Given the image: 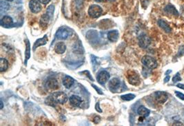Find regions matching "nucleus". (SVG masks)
<instances>
[{
    "label": "nucleus",
    "instance_id": "obj_18",
    "mask_svg": "<svg viewBox=\"0 0 184 126\" xmlns=\"http://www.w3.org/2000/svg\"><path fill=\"white\" fill-rule=\"evenodd\" d=\"M137 113H138V114L140 115L141 117L145 118V117H147L149 116L150 111L148 109L145 108L144 106H141L139 107V108H138Z\"/></svg>",
    "mask_w": 184,
    "mask_h": 126
},
{
    "label": "nucleus",
    "instance_id": "obj_8",
    "mask_svg": "<svg viewBox=\"0 0 184 126\" xmlns=\"http://www.w3.org/2000/svg\"><path fill=\"white\" fill-rule=\"evenodd\" d=\"M155 98L159 103H164L168 99V95L165 92H156L155 93Z\"/></svg>",
    "mask_w": 184,
    "mask_h": 126
},
{
    "label": "nucleus",
    "instance_id": "obj_28",
    "mask_svg": "<svg viewBox=\"0 0 184 126\" xmlns=\"http://www.w3.org/2000/svg\"><path fill=\"white\" fill-rule=\"evenodd\" d=\"M175 93L176 96H177L178 98H179L180 99H181V100L184 101V95L183 93H181L180 92H178V91H175Z\"/></svg>",
    "mask_w": 184,
    "mask_h": 126
},
{
    "label": "nucleus",
    "instance_id": "obj_23",
    "mask_svg": "<svg viewBox=\"0 0 184 126\" xmlns=\"http://www.w3.org/2000/svg\"><path fill=\"white\" fill-rule=\"evenodd\" d=\"M121 98L124 101H131L135 98V95H132V94H128V95H122L121 96Z\"/></svg>",
    "mask_w": 184,
    "mask_h": 126
},
{
    "label": "nucleus",
    "instance_id": "obj_17",
    "mask_svg": "<svg viewBox=\"0 0 184 126\" xmlns=\"http://www.w3.org/2000/svg\"><path fill=\"white\" fill-rule=\"evenodd\" d=\"M46 86L50 90H56L59 87L57 81L55 78H50L46 82Z\"/></svg>",
    "mask_w": 184,
    "mask_h": 126
},
{
    "label": "nucleus",
    "instance_id": "obj_5",
    "mask_svg": "<svg viewBox=\"0 0 184 126\" xmlns=\"http://www.w3.org/2000/svg\"><path fill=\"white\" fill-rule=\"evenodd\" d=\"M102 9L98 5L93 4L88 9V15L92 18H98L102 14Z\"/></svg>",
    "mask_w": 184,
    "mask_h": 126
},
{
    "label": "nucleus",
    "instance_id": "obj_34",
    "mask_svg": "<svg viewBox=\"0 0 184 126\" xmlns=\"http://www.w3.org/2000/svg\"><path fill=\"white\" fill-rule=\"evenodd\" d=\"M169 79H170V77L168 76V75H167V76L166 77V78L164 79V83H166V82H168V81H169Z\"/></svg>",
    "mask_w": 184,
    "mask_h": 126
},
{
    "label": "nucleus",
    "instance_id": "obj_1",
    "mask_svg": "<svg viewBox=\"0 0 184 126\" xmlns=\"http://www.w3.org/2000/svg\"><path fill=\"white\" fill-rule=\"evenodd\" d=\"M72 34V30L67 26H62L57 31L55 37L57 39L64 40L68 38Z\"/></svg>",
    "mask_w": 184,
    "mask_h": 126
},
{
    "label": "nucleus",
    "instance_id": "obj_22",
    "mask_svg": "<svg viewBox=\"0 0 184 126\" xmlns=\"http://www.w3.org/2000/svg\"><path fill=\"white\" fill-rule=\"evenodd\" d=\"M9 68V62L6 59L1 58L0 59V72H3L6 71Z\"/></svg>",
    "mask_w": 184,
    "mask_h": 126
},
{
    "label": "nucleus",
    "instance_id": "obj_3",
    "mask_svg": "<svg viewBox=\"0 0 184 126\" xmlns=\"http://www.w3.org/2000/svg\"><path fill=\"white\" fill-rule=\"evenodd\" d=\"M127 79L130 84L132 85H138L140 84V77L135 71L130 70L126 75Z\"/></svg>",
    "mask_w": 184,
    "mask_h": 126
},
{
    "label": "nucleus",
    "instance_id": "obj_14",
    "mask_svg": "<svg viewBox=\"0 0 184 126\" xmlns=\"http://www.w3.org/2000/svg\"><path fill=\"white\" fill-rule=\"evenodd\" d=\"M13 24V19L10 16H4L1 20V25L4 27H10Z\"/></svg>",
    "mask_w": 184,
    "mask_h": 126
},
{
    "label": "nucleus",
    "instance_id": "obj_20",
    "mask_svg": "<svg viewBox=\"0 0 184 126\" xmlns=\"http://www.w3.org/2000/svg\"><path fill=\"white\" fill-rule=\"evenodd\" d=\"M108 38L112 42H116L119 39V32L117 31H112L108 33Z\"/></svg>",
    "mask_w": 184,
    "mask_h": 126
},
{
    "label": "nucleus",
    "instance_id": "obj_9",
    "mask_svg": "<svg viewBox=\"0 0 184 126\" xmlns=\"http://www.w3.org/2000/svg\"><path fill=\"white\" fill-rule=\"evenodd\" d=\"M29 8L31 9V12L33 13H38L42 10V6L40 5L39 2L36 0H31L29 2Z\"/></svg>",
    "mask_w": 184,
    "mask_h": 126
},
{
    "label": "nucleus",
    "instance_id": "obj_25",
    "mask_svg": "<svg viewBox=\"0 0 184 126\" xmlns=\"http://www.w3.org/2000/svg\"><path fill=\"white\" fill-rule=\"evenodd\" d=\"M9 9V5L6 2H1V11L2 13L4 11V10H6Z\"/></svg>",
    "mask_w": 184,
    "mask_h": 126
},
{
    "label": "nucleus",
    "instance_id": "obj_11",
    "mask_svg": "<svg viewBox=\"0 0 184 126\" xmlns=\"http://www.w3.org/2000/svg\"><path fill=\"white\" fill-rule=\"evenodd\" d=\"M120 86V81L118 78H112L109 82V88L110 90L115 92Z\"/></svg>",
    "mask_w": 184,
    "mask_h": 126
},
{
    "label": "nucleus",
    "instance_id": "obj_2",
    "mask_svg": "<svg viewBox=\"0 0 184 126\" xmlns=\"http://www.w3.org/2000/svg\"><path fill=\"white\" fill-rule=\"evenodd\" d=\"M53 100L55 103L59 104H64L68 100V96L64 92H55L50 95Z\"/></svg>",
    "mask_w": 184,
    "mask_h": 126
},
{
    "label": "nucleus",
    "instance_id": "obj_21",
    "mask_svg": "<svg viewBox=\"0 0 184 126\" xmlns=\"http://www.w3.org/2000/svg\"><path fill=\"white\" fill-rule=\"evenodd\" d=\"M158 24H159V26H160V27L163 29L165 32H166V33H170V32H171V31H172L171 28H170L168 24H167L165 21L162 20H159L158 21Z\"/></svg>",
    "mask_w": 184,
    "mask_h": 126
},
{
    "label": "nucleus",
    "instance_id": "obj_38",
    "mask_svg": "<svg viewBox=\"0 0 184 126\" xmlns=\"http://www.w3.org/2000/svg\"><path fill=\"white\" fill-rule=\"evenodd\" d=\"M94 1H96L97 2H102L103 0H94Z\"/></svg>",
    "mask_w": 184,
    "mask_h": 126
},
{
    "label": "nucleus",
    "instance_id": "obj_19",
    "mask_svg": "<svg viewBox=\"0 0 184 126\" xmlns=\"http://www.w3.org/2000/svg\"><path fill=\"white\" fill-rule=\"evenodd\" d=\"M47 42H48V37H47V35H45L42 39H37V41H35V44L33 45V50H35L37 48L41 46V45H46L47 44Z\"/></svg>",
    "mask_w": 184,
    "mask_h": 126
},
{
    "label": "nucleus",
    "instance_id": "obj_40",
    "mask_svg": "<svg viewBox=\"0 0 184 126\" xmlns=\"http://www.w3.org/2000/svg\"><path fill=\"white\" fill-rule=\"evenodd\" d=\"M108 1H109V2H113V1H115V0H108Z\"/></svg>",
    "mask_w": 184,
    "mask_h": 126
},
{
    "label": "nucleus",
    "instance_id": "obj_27",
    "mask_svg": "<svg viewBox=\"0 0 184 126\" xmlns=\"http://www.w3.org/2000/svg\"><path fill=\"white\" fill-rule=\"evenodd\" d=\"M181 80V77H180L179 73H177V74H176L175 75V76H174V77H173V78H172L173 83H177L178 81H180Z\"/></svg>",
    "mask_w": 184,
    "mask_h": 126
},
{
    "label": "nucleus",
    "instance_id": "obj_4",
    "mask_svg": "<svg viewBox=\"0 0 184 126\" xmlns=\"http://www.w3.org/2000/svg\"><path fill=\"white\" fill-rule=\"evenodd\" d=\"M142 62L148 69H155L157 67V62L153 57L150 56H144L142 58Z\"/></svg>",
    "mask_w": 184,
    "mask_h": 126
},
{
    "label": "nucleus",
    "instance_id": "obj_39",
    "mask_svg": "<svg viewBox=\"0 0 184 126\" xmlns=\"http://www.w3.org/2000/svg\"><path fill=\"white\" fill-rule=\"evenodd\" d=\"M6 1H7V2H13V0H6Z\"/></svg>",
    "mask_w": 184,
    "mask_h": 126
},
{
    "label": "nucleus",
    "instance_id": "obj_36",
    "mask_svg": "<svg viewBox=\"0 0 184 126\" xmlns=\"http://www.w3.org/2000/svg\"><path fill=\"white\" fill-rule=\"evenodd\" d=\"M0 103H1V109H3L4 108V104H3V101H1V102H0Z\"/></svg>",
    "mask_w": 184,
    "mask_h": 126
},
{
    "label": "nucleus",
    "instance_id": "obj_10",
    "mask_svg": "<svg viewBox=\"0 0 184 126\" xmlns=\"http://www.w3.org/2000/svg\"><path fill=\"white\" fill-rule=\"evenodd\" d=\"M164 11L166 14L175 16V17H178V16H179V13L177 11V10L176 9L175 7L172 6V4H167V6L165 7Z\"/></svg>",
    "mask_w": 184,
    "mask_h": 126
},
{
    "label": "nucleus",
    "instance_id": "obj_32",
    "mask_svg": "<svg viewBox=\"0 0 184 126\" xmlns=\"http://www.w3.org/2000/svg\"><path fill=\"white\" fill-rule=\"evenodd\" d=\"M95 108H96V110H97V112H101V110L100 109V107H99V103H97L96 104V106H95Z\"/></svg>",
    "mask_w": 184,
    "mask_h": 126
},
{
    "label": "nucleus",
    "instance_id": "obj_37",
    "mask_svg": "<svg viewBox=\"0 0 184 126\" xmlns=\"http://www.w3.org/2000/svg\"><path fill=\"white\" fill-rule=\"evenodd\" d=\"M172 72V71L170 70H169L168 71H167V72H166V75H168V74H169V73H170V72Z\"/></svg>",
    "mask_w": 184,
    "mask_h": 126
},
{
    "label": "nucleus",
    "instance_id": "obj_15",
    "mask_svg": "<svg viewBox=\"0 0 184 126\" xmlns=\"http://www.w3.org/2000/svg\"><path fill=\"white\" fill-rule=\"evenodd\" d=\"M63 85L65 86V88H67V89H69V88H71L72 86V85L74 84V79L72 78L70 76H66L64 77V78L63 79Z\"/></svg>",
    "mask_w": 184,
    "mask_h": 126
},
{
    "label": "nucleus",
    "instance_id": "obj_6",
    "mask_svg": "<svg viewBox=\"0 0 184 126\" xmlns=\"http://www.w3.org/2000/svg\"><path fill=\"white\" fill-rule=\"evenodd\" d=\"M151 40L150 37L145 34H140L139 37V45L141 48H147L150 44Z\"/></svg>",
    "mask_w": 184,
    "mask_h": 126
},
{
    "label": "nucleus",
    "instance_id": "obj_13",
    "mask_svg": "<svg viewBox=\"0 0 184 126\" xmlns=\"http://www.w3.org/2000/svg\"><path fill=\"white\" fill-rule=\"evenodd\" d=\"M66 50V45L63 42H58L55 46V52L59 55H61L65 52Z\"/></svg>",
    "mask_w": 184,
    "mask_h": 126
},
{
    "label": "nucleus",
    "instance_id": "obj_16",
    "mask_svg": "<svg viewBox=\"0 0 184 126\" xmlns=\"http://www.w3.org/2000/svg\"><path fill=\"white\" fill-rule=\"evenodd\" d=\"M50 15L47 14V13H46V14H44L42 16L41 19H40L39 21V23L40 26H42L43 28H46L48 26V24L49 23L50 21Z\"/></svg>",
    "mask_w": 184,
    "mask_h": 126
},
{
    "label": "nucleus",
    "instance_id": "obj_29",
    "mask_svg": "<svg viewBox=\"0 0 184 126\" xmlns=\"http://www.w3.org/2000/svg\"><path fill=\"white\" fill-rule=\"evenodd\" d=\"M184 54V45H181V46L179 48L178 51V56L180 57V56L183 55Z\"/></svg>",
    "mask_w": 184,
    "mask_h": 126
},
{
    "label": "nucleus",
    "instance_id": "obj_24",
    "mask_svg": "<svg viewBox=\"0 0 184 126\" xmlns=\"http://www.w3.org/2000/svg\"><path fill=\"white\" fill-rule=\"evenodd\" d=\"M26 61H25V63L26 64L27 60H28V59L30 57V43L28 40H27L26 42Z\"/></svg>",
    "mask_w": 184,
    "mask_h": 126
},
{
    "label": "nucleus",
    "instance_id": "obj_35",
    "mask_svg": "<svg viewBox=\"0 0 184 126\" xmlns=\"http://www.w3.org/2000/svg\"><path fill=\"white\" fill-rule=\"evenodd\" d=\"M181 15H182L183 17L184 18V6L181 8Z\"/></svg>",
    "mask_w": 184,
    "mask_h": 126
},
{
    "label": "nucleus",
    "instance_id": "obj_33",
    "mask_svg": "<svg viewBox=\"0 0 184 126\" xmlns=\"http://www.w3.org/2000/svg\"><path fill=\"white\" fill-rule=\"evenodd\" d=\"M177 88H181V89H182V90H184V85L183 84H178L177 85Z\"/></svg>",
    "mask_w": 184,
    "mask_h": 126
},
{
    "label": "nucleus",
    "instance_id": "obj_7",
    "mask_svg": "<svg viewBox=\"0 0 184 126\" xmlns=\"http://www.w3.org/2000/svg\"><path fill=\"white\" fill-rule=\"evenodd\" d=\"M110 78V74L107 71L103 70L101 72H100L98 76L97 77V80L98 81L99 84L104 85L105 83L107 82V81Z\"/></svg>",
    "mask_w": 184,
    "mask_h": 126
},
{
    "label": "nucleus",
    "instance_id": "obj_26",
    "mask_svg": "<svg viewBox=\"0 0 184 126\" xmlns=\"http://www.w3.org/2000/svg\"><path fill=\"white\" fill-rule=\"evenodd\" d=\"M54 9H55V8H54L53 6H50L48 8L46 13L50 15V17H53V13H54Z\"/></svg>",
    "mask_w": 184,
    "mask_h": 126
},
{
    "label": "nucleus",
    "instance_id": "obj_30",
    "mask_svg": "<svg viewBox=\"0 0 184 126\" xmlns=\"http://www.w3.org/2000/svg\"><path fill=\"white\" fill-rule=\"evenodd\" d=\"M92 86H93L94 89H95L97 91V92H98V94H100V95H103V92H102V91L99 89V88H97L95 85H92Z\"/></svg>",
    "mask_w": 184,
    "mask_h": 126
},
{
    "label": "nucleus",
    "instance_id": "obj_31",
    "mask_svg": "<svg viewBox=\"0 0 184 126\" xmlns=\"http://www.w3.org/2000/svg\"><path fill=\"white\" fill-rule=\"evenodd\" d=\"M39 2H40L41 4H47L49 3L50 0H37Z\"/></svg>",
    "mask_w": 184,
    "mask_h": 126
},
{
    "label": "nucleus",
    "instance_id": "obj_12",
    "mask_svg": "<svg viewBox=\"0 0 184 126\" xmlns=\"http://www.w3.org/2000/svg\"><path fill=\"white\" fill-rule=\"evenodd\" d=\"M69 101L70 104L74 107H79L82 102V99L77 95H72L69 98Z\"/></svg>",
    "mask_w": 184,
    "mask_h": 126
}]
</instances>
